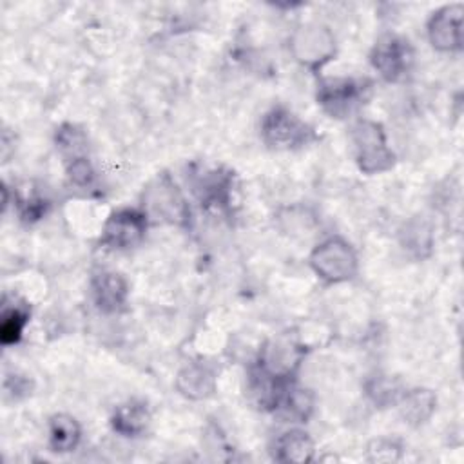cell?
<instances>
[{"label": "cell", "instance_id": "6da1fadb", "mask_svg": "<svg viewBox=\"0 0 464 464\" xmlns=\"http://www.w3.org/2000/svg\"><path fill=\"white\" fill-rule=\"evenodd\" d=\"M352 140L355 160L362 172L377 174L392 169L395 156L388 149L386 134L379 123L368 120L357 121L352 129Z\"/></svg>", "mask_w": 464, "mask_h": 464}, {"label": "cell", "instance_id": "7a4b0ae2", "mask_svg": "<svg viewBox=\"0 0 464 464\" xmlns=\"http://www.w3.org/2000/svg\"><path fill=\"white\" fill-rule=\"evenodd\" d=\"M310 266L328 283H343L355 276L357 256L343 237H328L310 254Z\"/></svg>", "mask_w": 464, "mask_h": 464}, {"label": "cell", "instance_id": "3957f363", "mask_svg": "<svg viewBox=\"0 0 464 464\" xmlns=\"http://www.w3.org/2000/svg\"><path fill=\"white\" fill-rule=\"evenodd\" d=\"M261 134L266 145L279 150L303 147L314 138V130L285 107H274L265 114Z\"/></svg>", "mask_w": 464, "mask_h": 464}, {"label": "cell", "instance_id": "277c9868", "mask_svg": "<svg viewBox=\"0 0 464 464\" xmlns=\"http://www.w3.org/2000/svg\"><path fill=\"white\" fill-rule=\"evenodd\" d=\"M370 83L357 78H326L319 83L317 102L332 118L352 114L366 100Z\"/></svg>", "mask_w": 464, "mask_h": 464}, {"label": "cell", "instance_id": "5b68a950", "mask_svg": "<svg viewBox=\"0 0 464 464\" xmlns=\"http://www.w3.org/2000/svg\"><path fill=\"white\" fill-rule=\"evenodd\" d=\"M143 205L145 214L154 216L161 221L181 225L188 218V205L185 203V198L181 196L176 183L167 176H158L143 192Z\"/></svg>", "mask_w": 464, "mask_h": 464}, {"label": "cell", "instance_id": "8992f818", "mask_svg": "<svg viewBox=\"0 0 464 464\" xmlns=\"http://www.w3.org/2000/svg\"><path fill=\"white\" fill-rule=\"evenodd\" d=\"M290 47L295 60L310 69L321 67L335 53L334 34L326 27L315 25V24L301 25L292 34Z\"/></svg>", "mask_w": 464, "mask_h": 464}, {"label": "cell", "instance_id": "52a82bcc", "mask_svg": "<svg viewBox=\"0 0 464 464\" xmlns=\"http://www.w3.org/2000/svg\"><path fill=\"white\" fill-rule=\"evenodd\" d=\"M370 60L386 82H397L411 69L413 49L406 38L386 34L373 45Z\"/></svg>", "mask_w": 464, "mask_h": 464}, {"label": "cell", "instance_id": "ba28073f", "mask_svg": "<svg viewBox=\"0 0 464 464\" xmlns=\"http://www.w3.org/2000/svg\"><path fill=\"white\" fill-rule=\"evenodd\" d=\"M147 230V214L136 208L112 212L102 230V243L111 248H130L138 245Z\"/></svg>", "mask_w": 464, "mask_h": 464}, {"label": "cell", "instance_id": "9c48e42d", "mask_svg": "<svg viewBox=\"0 0 464 464\" xmlns=\"http://www.w3.org/2000/svg\"><path fill=\"white\" fill-rule=\"evenodd\" d=\"M462 4H448L431 13L428 20V38L439 51L453 53L462 47Z\"/></svg>", "mask_w": 464, "mask_h": 464}, {"label": "cell", "instance_id": "30bf717a", "mask_svg": "<svg viewBox=\"0 0 464 464\" xmlns=\"http://www.w3.org/2000/svg\"><path fill=\"white\" fill-rule=\"evenodd\" d=\"M301 355V344H297L290 337L274 339L263 348L259 357V368L272 377L290 379L294 370L299 366Z\"/></svg>", "mask_w": 464, "mask_h": 464}, {"label": "cell", "instance_id": "8fae6325", "mask_svg": "<svg viewBox=\"0 0 464 464\" xmlns=\"http://www.w3.org/2000/svg\"><path fill=\"white\" fill-rule=\"evenodd\" d=\"M92 297L100 310L116 312L127 301V283L116 272H100L92 279Z\"/></svg>", "mask_w": 464, "mask_h": 464}, {"label": "cell", "instance_id": "7c38bea8", "mask_svg": "<svg viewBox=\"0 0 464 464\" xmlns=\"http://www.w3.org/2000/svg\"><path fill=\"white\" fill-rule=\"evenodd\" d=\"M274 455L281 462H308L314 455V442L303 430H290L274 442Z\"/></svg>", "mask_w": 464, "mask_h": 464}, {"label": "cell", "instance_id": "4fadbf2b", "mask_svg": "<svg viewBox=\"0 0 464 464\" xmlns=\"http://www.w3.org/2000/svg\"><path fill=\"white\" fill-rule=\"evenodd\" d=\"M397 402H399L401 415H402L404 422L417 426V424L424 422L433 413L437 399H435L433 392L415 388L410 392H402V395Z\"/></svg>", "mask_w": 464, "mask_h": 464}, {"label": "cell", "instance_id": "5bb4252c", "mask_svg": "<svg viewBox=\"0 0 464 464\" xmlns=\"http://www.w3.org/2000/svg\"><path fill=\"white\" fill-rule=\"evenodd\" d=\"M149 420L150 415L147 404L140 401H129L116 408L112 415V428L125 437H136L145 431Z\"/></svg>", "mask_w": 464, "mask_h": 464}, {"label": "cell", "instance_id": "9a60e30c", "mask_svg": "<svg viewBox=\"0 0 464 464\" xmlns=\"http://www.w3.org/2000/svg\"><path fill=\"white\" fill-rule=\"evenodd\" d=\"M178 390L188 399L208 397L214 390L212 373L199 364H190L178 373Z\"/></svg>", "mask_w": 464, "mask_h": 464}, {"label": "cell", "instance_id": "2e32d148", "mask_svg": "<svg viewBox=\"0 0 464 464\" xmlns=\"http://www.w3.org/2000/svg\"><path fill=\"white\" fill-rule=\"evenodd\" d=\"M80 426L71 415H54L49 422V444L53 451L65 453L76 448L80 440Z\"/></svg>", "mask_w": 464, "mask_h": 464}, {"label": "cell", "instance_id": "e0dca14e", "mask_svg": "<svg viewBox=\"0 0 464 464\" xmlns=\"http://www.w3.org/2000/svg\"><path fill=\"white\" fill-rule=\"evenodd\" d=\"M196 188L199 190V198L207 205H225L228 199L230 188V176L223 172H208L199 178Z\"/></svg>", "mask_w": 464, "mask_h": 464}, {"label": "cell", "instance_id": "ac0fdd59", "mask_svg": "<svg viewBox=\"0 0 464 464\" xmlns=\"http://www.w3.org/2000/svg\"><path fill=\"white\" fill-rule=\"evenodd\" d=\"M29 319V312L20 306V304H13L7 306V303H4V310H2V324H0V337L4 344H14L20 341L25 323Z\"/></svg>", "mask_w": 464, "mask_h": 464}, {"label": "cell", "instance_id": "d6986e66", "mask_svg": "<svg viewBox=\"0 0 464 464\" xmlns=\"http://www.w3.org/2000/svg\"><path fill=\"white\" fill-rule=\"evenodd\" d=\"M401 236H402L404 248L413 252L415 256L428 254L433 243L431 228L424 219H411L410 223H406Z\"/></svg>", "mask_w": 464, "mask_h": 464}, {"label": "cell", "instance_id": "ffe728a7", "mask_svg": "<svg viewBox=\"0 0 464 464\" xmlns=\"http://www.w3.org/2000/svg\"><path fill=\"white\" fill-rule=\"evenodd\" d=\"M368 395L377 404H390L397 402L402 392L399 388V382L393 381L392 377H377L368 384Z\"/></svg>", "mask_w": 464, "mask_h": 464}, {"label": "cell", "instance_id": "44dd1931", "mask_svg": "<svg viewBox=\"0 0 464 464\" xmlns=\"http://www.w3.org/2000/svg\"><path fill=\"white\" fill-rule=\"evenodd\" d=\"M368 451L373 453V457H370L372 460H397L401 453V446L395 440L379 439L370 444Z\"/></svg>", "mask_w": 464, "mask_h": 464}, {"label": "cell", "instance_id": "7402d4cb", "mask_svg": "<svg viewBox=\"0 0 464 464\" xmlns=\"http://www.w3.org/2000/svg\"><path fill=\"white\" fill-rule=\"evenodd\" d=\"M69 178L74 185L85 187L92 181V169L85 158H74L69 165Z\"/></svg>", "mask_w": 464, "mask_h": 464}]
</instances>
